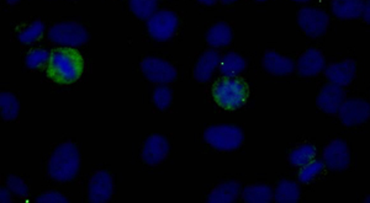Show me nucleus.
Wrapping results in <instances>:
<instances>
[{
  "label": "nucleus",
  "mask_w": 370,
  "mask_h": 203,
  "mask_svg": "<svg viewBox=\"0 0 370 203\" xmlns=\"http://www.w3.org/2000/svg\"><path fill=\"white\" fill-rule=\"evenodd\" d=\"M274 199L279 203H295L300 199L299 185L290 180H282L275 189Z\"/></svg>",
  "instance_id": "nucleus-21"
},
{
  "label": "nucleus",
  "mask_w": 370,
  "mask_h": 203,
  "mask_svg": "<svg viewBox=\"0 0 370 203\" xmlns=\"http://www.w3.org/2000/svg\"><path fill=\"white\" fill-rule=\"evenodd\" d=\"M204 140L214 149L221 152H231L238 149L243 140L245 135L238 127L232 125H219V126L209 127L204 132Z\"/></svg>",
  "instance_id": "nucleus-4"
},
{
  "label": "nucleus",
  "mask_w": 370,
  "mask_h": 203,
  "mask_svg": "<svg viewBox=\"0 0 370 203\" xmlns=\"http://www.w3.org/2000/svg\"><path fill=\"white\" fill-rule=\"evenodd\" d=\"M39 203H67L68 199L59 192H46L37 199Z\"/></svg>",
  "instance_id": "nucleus-32"
},
{
  "label": "nucleus",
  "mask_w": 370,
  "mask_h": 203,
  "mask_svg": "<svg viewBox=\"0 0 370 203\" xmlns=\"http://www.w3.org/2000/svg\"><path fill=\"white\" fill-rule=\"evenodd\" d=\"M296 68L301 77H315L325 69V57L318 49H308L299 59Z\"/></svg>",
  "instance_id": "nucleus-15"
},
{
  "label": "nucleus",
  "mask_w": 370,
  "mask_h": 203,
  "mask_svg": "<svg viewBox=\"0 0 370 203\" xmlns=\"http://www.w3.org/2000/svg\"><path fill=\"white\" fill-rule=\"evenodd\" d=\"M263 66H265L267 72L273 74V75H278V77L288 75L290 73H293L294 69H295V63H294L293 59L284 57L274 51H267L265 52V57H263Z\"/></svg>",
  "instance_id": "nucleus-17"
},
{
  "label": "nucleus",
  "mask_w": 370,
  "mask_h": 203,
  "mask_svg": "<svg viewBox=\"0 0 370 203\" xmlns=\"http://www.w3.org/2000/svg\"><path fill=\"white\" fill-rule=\"evenodd\" d=\"M257 1H260V3H265V1H267V0H257Z\"/></svg>",
  "instance_id": "nucleus-40"
},
{
  "label": "nucleus",
  "mask_w": 370,
  "mask_h": 203,
  "mask_svg": "<svg viewBox=\"0 0 370 203\" xmlns=\"http://www.w3.org/2000/svg\"><path fill=\"white\" fill-rule=\"evenodd\" d=\"M357 66L353 61H343L338 63H333L326 68L325 74L326 78L332 84H336L338 87H347L349 85L356 77Z\"/></svg>",
  "instance_id": "nucleus-14"
},
{
  "label": "nucleus",
  "mask_w": 370,
  "mask_h": 203,
  "mask_svg": "<svg viewBox=\"0 0 370 203\" xmlns=\"http://www.w3.org/2000/svg\"><path fill=\"white\" fill-rule=\"evenodd\" d=\"M48 39L53 44L74 49L87 42L88 32L86 27L78 23H59L50 29Z\"/></svg>",
  "instance_id": "nucleus-5"
},
{
  "label": "nucleus",
  "mask_w": 370,
  "mask_h": 203,
  "mask_svg": "<svg viewBox=\"0 0 370 203\" xmlns=\"http://www.w3.org/2000/svg\"><path fill=\"white\" fill-rule=\"evenodd\" d=\"M221 57L216 51H207L197 59L195 68H194V78L197 82H205L212 77L216 68L220 66Z\"/></svg>",
  "instance_id": "nucleus-16"
},
{
  "label": "nucleus",
  "mask_w": 370,
  "mask_h": 203,
  "mask_svg": "<svg viewBox=\"0 0 370 203\" xmlns=\"http://www.w3.org/2000/svg\"><path fill=\"white\" fill-rule=\"evenodd\" d=\"M241 194V185L237 181H226L219 185L216 189L209 195L207 202L231 203L238 199Z\"/></svg>",
  "instance_id": "nucleus-19"
},
{
  "label": "nucleus",
  "mask_w": 370,
  "mask_h": 203,
  "mask_svg": "<svg viewBox=\"0 0 370 203\" xmlns=\"http://www.w3.org/2000/svg\"><path fill=\"white\" fill-rule=\"evenodd\" d=\"M273 197V191L267 185L248 186L242 194V199L247 203H268Z\"/></svg>",
  "instance_id": "nucleus-22"
},
{
  "label": "nucleus",
  "mask_w": 370,
  "mask_h": 203,
  "mask_svg": "<svg viewBox=\"0 0 370 203\" xmlns=\"http://www.w3.org/2000/svg\"><path fill=\"white\" fill-rule=\"evenodd\" d=\"M154 102L161 111H166L172 104V90L169 87L161 85L154 92Z\"/></svg>",
  "instance_id": "nucleus-30"
},
{
  "label": "nucleus",
  "mask_w": 370,
  "mask_h": 203,
  "mask_svg": "<svg viewBox=\"0 0 370 203\" xmlns=\"http://www.w3.org/2000/svg\"><path fill=\"white\" fill-rule=\"evenodd\" d=\"M50 54H48L47 49H31L25 59L26 67L30 69H40L45 67V64H47L50 61Z\"/></svg>",
  "instance_id": "nucleus-29"
},
{
  "label": "nucleus",
  "mask_w": 370,
  "mask_h": 203,
  "mask_svg": "<svg viewBox=\"0 0 370 203\" xmlns=\"http://www.w3.org/2000/svg\"><path fill=\"white\" fill-rule=\"evenodd\" d=\"M363 19L366 24L370 25V0H366L364 3V10H363Z\"/></svg>",
  "instance_id": "nucleus-34"
},
{
  "label": "nucleus",
  "mask_w": 370,
  "mask_h": 203,
  "mask_svg": "<svg viewBox=\"0 0 370 203\" xmlns=\"http://www.w3.org/2000/svg\"><path fill=\"white\" fill-rule=\"evenodd\" d=\"M130 8L139 19H149L157 10V0H130Z\"/></svg>",
  "instance_id": "nucleus-26"
},
{
  "label": "nucleus",
  "mask_w": 370,
  "mask_h": 203,
  "mask_svg": "<svg viewBox=\"0 0 370 203\" xmlns=\"http://www.w3.org/2000/svg\"><path fill=\"white\" fill-rule=\"evenodd\" d=\"M10 192H11V191L8 189V186H6V187H1V190H0V201H1V203H8L11 201Z\"/></svg>",
  "instance_id": "nucleus-33"
},
{
  "label": "nucleus",
  "mask_w": 370,
  "mask_h": 203,
  "mask_svg": "<svg viewBox=\"0 0 370 203\" xmlns=\"http://www.w3.org/2000/svg\"><path fill=\"white\" fill-rule=\"evenodd\" d=\"M232 29L226 23H217L207 31V44L212 47H226L231 44Z\"/></svg>",
  "instance_id": "nucleus-20"
},
{
  "label": "nucleus",
  "mask_w": 370,
  "mask_h": 203,
  "mask_svg": "<svg viewBox=\"0 0 370 203\" xmlns=\"http://www.w3.org/2000/svg\"><path fill=\"white\" fill-rule=\"evenodd\" d=\"M178 21L177 14L170 10L156 11L147 21L149 36L159 42L168 41L177 32Z\"/></svg>",
  "instance_id": "nucleus-6"
},
{
  "label": "nucleus",
  "mask_w": 370,
  "mask_h": 203,
  "mask_svg": "<svg viewBox=\"0 0 370 203\" xmlns=\"http://www.w3.org/2000/svg\"><path fill=\"white\" fill-rule=\"evenodd\" d=\"M9 4H16V3H19L20 0H6Z\"/></svg>",
  "instance_id": "nucleus-37"
},
{
  "label": "nucleus",
  "mask_w": 370,
  "mask_h": 203,
  "mask_svg": "<svg viewBox=\"0 0 370 203\" xmlns=\"http://www.w3.org/2000/svg\"><path fill=\"white\" fill-rule=\"evenodd\" d=\"M114 195V181L108 171H96L88 185V197L92 203H105Z\"/></svg>",
  "instance_id": "nucleus-11"
},
{
  "label": "nucleus",
  "mask_w": 370,
  "mask_h": 203,
  "mask_svg": "<svg viewBox=\"0 0 370 203\" xmlns=\"http://www.w3.org/2000/svg\"><path fill=\"white\" fill-rule=\"evenodd\" d=\"M84 70V59L77 49L62 47L53 49L47 63V75L58 84L77 82Z\"/></svg>",
  "instance_id": "nucleus-1"
},
{
  "label": "nucleus",
  "mask_w": 370,
  "mask_h": 203,
  "mask_svg": "<svg viewBox=\"0 0 370 203\" xmlns=\"http://www.w3.org/2000/svg\"><path fill=\"white\" fill-rule=\"evenodd\" d=\"M199 3H202V4L205 5H214L216 4L217 0H197Z\"/></svg>",
  "instance_id": "nucleus-35"
},
{
  "label": "nucleus",
  "mask_w": 370,
  "mask_h": 203,
  "mask_svg": "<svg viewBox=\"0 0 370 203\" xmlns=\"http://www.w3.org/2000/svg\"><path fill=\"white\" fill-rule=\"evenodd\" d=\"M6 186L8 189L13 192V194L19 196V197H28L29 196V189L28 186L25 184L23 180L18 178V176H9L8 180H6Z\"/></svg>",
  "instance_id": "nucleus-31"
},
{
  "label": "nucleus",
  "mask_w": 370,
  "mask_h": 203,
  "mask_svg": "<svg viewBox=\"0 0 370 203\" xmlns=\"http://www.w3.org/2000/svg\"><path fill=\"white\" fill-rule=\"evenodd\" d=\"M364 3V0H332V13L338 19H359L363 16Z\"/></svg>",
  "instance_id": "nucleus-18"
},
{
  "label": "nucleus",
  "mask_w": 370,
  "mask_h": 203,
  "mask_svg": "<svg viewBox=\"0 0 370 203\" xmlns=\"http://www.w3.org/2000/svg\"><path fill=\"white\" fill-rule=\"evenodd\" d=\"M345 100H346V97H345V92L342 87L330 82L321 89V92H318L316 104L320 110H323V112L330 113V115H335V113H338Z\"/></svg>",
  "instance_id": "nucleus-13"
},
{
  "label": "nucleus",
  "mask_w": 370,
  "mask_h": 203,
  "mask_svg": "<svg viewBox=\"0 0 370 203\" xmlns=\"http://www.w3.org/2000/svg\"><path fill=\"white\" fill-rule=\"evenodd\" d=\"M318 154V150L313 144H303L295 148L289 155V161L294 166L303 168V165L311 163Z\"/></svg>",
  "instance_id": "nucleus-24"
},
{
  "label": "nucleus",
  "mask_w": 370,
  "mask_h": 203,
  "mask_svg": "<svg viewBox=\"0 0 370 203\" xmlns=\"http://www.w3.org/2000/svg\"><path fill=\"white\" fill-rule=\"evenodd\" d=\"M245 61L240 54H229L220 62V70L225 77H236L245 69Z\"/></svg>",
  "instance_id": "nucleus-23"
},
{
  "label": "nucleus",
  "mask_w": 370,
  "mask_h": 203,
  "mask_svg": "<svg viewBox=\"0 0 370 203\" xmlns=\"http://www.w3.org/2000/svg\"><path fill=\"white\" fill-rule=\"evenodd\" d=\"M168 140L163 135H151L144 142L142 159L146 164L151 165V166L161 164L168 156Z\"/></svg>",
  "instance_id": "nucleus-12"
},
{
  "label": "nucleus",
  "mask_w": 370,
  "mask_h": 203,
  "mask_svg": "<svg viewBox=\"0 0 370 203\" xmlns=\"http://www.w3.org/2000/svg\"><path fill=\"white\" fill-rule=\"evenodd\" d=\"M325 166L326 165L321 160L313 159L311 163L303 165V168H301L300 173H299V181L303 183V184L311 183V181L318 178V175L323 173Z\"/></svg>",
  "instance_id": "nucleus-27"
},
{
  "label": "nucleus",
  "mask_w": 370,
  "mask_h": 203,
  "mask_svg": "<svg viewBox=\"0 0 370 203\" xmlns=\"http://www.w3.org/2000/svg\"><path fill=\"white\" fill-rule=\"evenodd\" d=\"M212 97L219 106L235 111L247 102L248 87L240 78H222L214 85Z\"/></svg>",
  "instance_id": "nucleus-3"
},
{
  "label": "nucleus",
  "mask_w": 370,
  "mask_h": 203,
  "mask_svg": "<svg viewBox=\"0 0 370 203\" xmlns=\"http://www.w3.org/2000/svg\"><path fill=\"white\" fill-rule=\"evenodd\" d=\"M338 115L345 126H358L369 120L370 104L363 99H348L342 104Z\"/></svg>",
  "instance_id": "nucleus-8"
},
{
  "label": "nucleus",
  "mask_w": 370,
  "mask_h": 203,
  "mask_svg": "<svg viewBox=\"0 0 370 203\" xmlns=\"http://www.w3.org/2000/svg\"><path fill=\"white\" fill-rule=\"evenodd\" d=\"M366 202L370 203V196H368V197H366Z\"/></svg>",
  "instance_id": "nucleus-39"
},
{
  "label": "nucleus",
  "mask_w": 370,
  "mask_h": 203,
  "mask_svg": "<svg viewBox=\"0 0 370 203\" xmlns=\"http://www.w3.org/2000/svg\"><path fill=\"white\" fill-rule=\"evenodd\" d=\"M20 105L18 99L11 92L0 94V112L6 121H13L19 115Z\"/></svg>",
  "instance_id": "nucleus-25"
},
{
  "label": "nucleus",
  "mask_w": 370,
  "mask_h": 203,
  "mask_svg": "<svg viewBox=\"0 0 370 203\" xmlns=\"http://www.w3.org/2000/svg\"><path fill=\"white\" fill-rule=\"evenodd\" d=\"M141 70L149 82L167 84L175 80L177 69L172 64L161 59L149 57L142 61Z\"/></svg>",
  "instance_id": "nucleus-9"
},
{
  "label": "nucleus",
  "mask_w": 370,
  "mask_h": 203,
  "mask_svg": "<svg viewBox=\"0 0 370 203\" xmlns=\"http://www.w3.org/2000/svg\"><path fill=\"white\" fill-rule=\"evenodd\" d=\"M44 30L45 25L41 21H35L30 25L29 27H26L20 32L18 39L23 44H34L35 41H37L42 36Z\"/></svg>",
  "instance_id": "nucleus-28"
},
{
  "label": "nucleus",
  "mask_w": 370,
  "mask_h": 203,
  "mask_svg": "<svg viewBox=\"0 0 370 203\" xmlns=\"http://www.w3.org/2000/svg\"><path fill=\"white\" fill-rule=\"evenodd\" d=\"M323 163L328 169L343 171L351 165V153L346 142L336 140L323 150Z\"/></svg>",
  "instance_id": "nucleus-10"
},
{
  "label": "nucleus",
  "mask_w": 370,
  "mask_h": 203,
  "mask_svg": "<svg viewBox=\"0 0 370 203\" xmlns=\"http://www.w3.org/2000/svg\"><path fill=\"white\" fill-rule=\"evenodd\" d=\"M221 1L224 4H232V3H235L237 0H221Z\"/></svg>",
  "instance_id": "nucleus-36"
},
{
  "label": "nucleus",
  "mask_w": 370,
  "mask_h": 203,
  "mask_svg": "<svg viewBox=\"0 0 370 203\" xmlns=\"http://www.w3.org/2000/svg\"><path fill=\"white\" fill-rule=\"evenodd\" d=\"M81 168V156L77 145L66 142L58 145L48 160V175L56 181H71L77 176Z\"/></svg>",
  "instance_id": "nucleus-2"
},
{
  "label": "nucleus",
  "mask_w": 370,
  "mask_h": 203,
  "mask_svg": "<svg viewBox=\"0 0 370 203\" xmlns=\"http://www.w3.org/2000/svg\"><path fill=\"white\" fill-rule=\"evenodd\" d=\"M330 18L326 11L316 8H303L298 14V24L310 37H321L326 34Z\"/></svg>",
  "instance_id": "nucleus-7"
},
{
  "label": "nucleus",
  "mask_w": 370,
  "mask_h": 203,
  "mask_svg": "<svg viewBox=\"0 0 370 203\" xmlns=\"http://www.w3.org/2000/svg\"><path fill=\"white\" fill-rule=\"evenodd\" d=\"M293 1H296V3H306L308 0H293Z\"/></svg>",
  "instance_id": "nucleus-38"
}]
</instances>
